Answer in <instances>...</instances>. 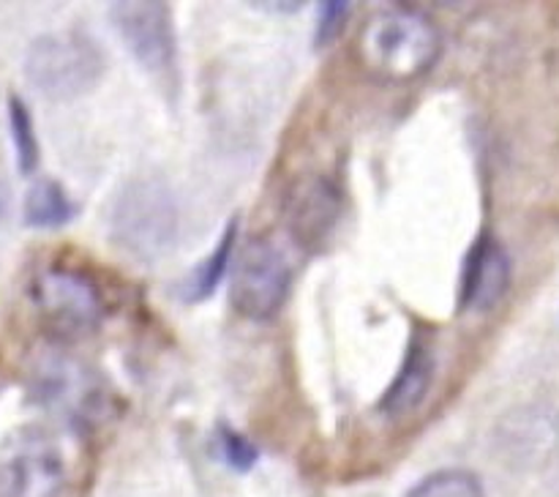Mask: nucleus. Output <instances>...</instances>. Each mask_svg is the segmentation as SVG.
Masks as SVG:
<instances>
[{"label":"nucleus","mask_w":559,"mask_h":497,"mask_svg":"<svg viewBox=\"0 0 559 497\" xmlns=\"http://www.w3.org/2000/svg\"><path fill=\"white\" fill-rule=\"evenodd\" d=\"M511 287V257L495 235L484 233L469 249L462 273V309L491 311Z\"/></svg>","instance_id":"1a4fd4ad"},{"label":"nucleus","mask_w":559,"mask_h":497,"mask_svg":"<svg viewBox=\"0 0 559 497\" xmlns=\"http://www.w3.org/2000/svg\"><path fill=\"white\" fill-rule=\"evenodd\" d=\"M9 129H11V142H14L16 153V167L22 175L36 173L38 158H41V147H38L36 129H33V118L27 104L20 96L9 98Z\"/></svg>","instance_id":"ddd939ff"},{"label":"nucleus","mask_w":559,"mask_h":497,"mask_svg":"<svg viewBox=\"0 0 559 497\" xmlns=\"http://www.w3.org/2000/svg\"><path fill=\"white\" fill-rule=\"evenodd\" d=\"M76 205L52 178H38L25 194V224L33 229H60L74 222Z\"/></svg>","instance_id":"f8f14e48"},{"label":"nucleus","mask_w":559,"mask_h":497,"mask_svg":"<svg viewBox=\"0 0 559 497\" xmlns=\"http://www.w3.org/2000/svg\"><path fill=\"white\" fill-rule=\"evenodd\" d=\"M63 486V453L44 431L22 429L0 446V497H58Z\"/></svg>","instance_id":"0eeeda50"},{"label":"nucleus","mask_w":559,"mask_h":497,"mask_svg":"<svg viewBox=\"0 0 559 497\" xmlns=\"http://www.w3.org/2000/svg\"><path fill=\"white\" fill-rule=\"evenodd\" d=\"M107 60L85 33H47L27 49L25 74L36 91L55 102L91 93L102 82Z\"/></svg>","instance_id":"7ed1b4c3"},{"label":"nucleus","mask_w":559,"mask_h":497,"mask_svg":"<svg viewBox=\"0 0 559 497\" xmlns=\"http://www.w3.org/2000/svg\"><path fill=\"white\" fill-rule=\"evenodd\" d=\"M293 289V265L273 240L257 238L246 244L235 262L233 306L251 322H265L282 311Z\"/></svg>","instance_id":"39448f33"},{"label":"nucleus","mask_w":559,"mask_h":497,"mask_svg":"<svg viewBox=\"0 0 559 497\" xmlns=\"http://www.w3.org/2000/svg\"><path fill=\"white\" fill-rule=\"evenodd\" d=\"M33 300L44 322L60 336H82L104 320L102 287L76 268L52 265L36 273Z\"/></svg>","instance_id":"423d86ee"},{"label":"nucleus","mask_w":559,"mask_h":497,"mask_svg":"<svg viewBox=\"0 0 559 497\" xmlns=\"http://www.w3.org/2000/svg\"><path fill=\"white\" fill-rule=\"evenodd\" d=\"M109 22L140 69L175 96L180 85V63L173 9L162 0H126L109 5Z\"/></svg>","instance_id":"20e7f679"},{"label":"nucleus","mask_w":559,"mask_h":497,"mask_svg":"<svg viewBox=\"0 0 559 497\" xmlns=\"http://www.w3.org/2000/svg\"><path fill=\"white\" fill-rule=\"evenodd\" d=\"M442 36L435 22L413 9H388L371 16L358 36V58L382 80L424 76L440 60Z\"/></svg>","instance_id":"f257e3e1"},{"label":"nucleus","mask_w":559,"mask_h":497,"mask_svg":"<svg viewBox=\"0 0 559 497\" xmlns=\"http://www.w3.org/2000/svg\"><path fill=\"white\" fill-rule=\"evenodd\" d=\"M235 244H238V218H233V222L224 227L222 238H218V244L213 246L211 255H207L205 260L189 273V279L180 284V298H183L186 304H200V300L211 298V295L216 293L224 273L229 271V262H233V255H235Z\"/></svg>","instance_id":"9b49d317"},{"label":"nucleus","mask_w":559,"mask_h":497,"mask_svg":"<svg viewBox=\"0 0 559 497\" xmlns=\"http://www.w3.org/2000/svg\"><path fill=\"white\" fill-rule=\"evenodd\" d=\"M437 358H435V344L429 342V336L424 333H415L407 344V355H404L402 369L396 371L393 382L388 386V391L380 399V413L382 415H396L409 413V410L418 407L420 402L429 393L431 380H435Z\"/></svg>","instance_id":"9d476101"},{"label":"nucleus","mask_w":559,"mask_h":497,"mask_svg":"<svg viewBox=\"0 0 559 497\" xmlns=\"http://www.w3.org/2000/svg\"><path fill=\"white\" fill-rule=\"evenodd\" d=\"M349 9L353 5L342 3V0H328V3H320V11H317V47H328V44L336 42L338 33L344 31L349 20Z\"/></svg>","instance_id":"dca6fc26"},{"label":"nucleus","mask_w":559,"mask_h":497,"mask_svg":"<svg viewBox=\"0 0 559 497\" xmlns=\"http://www.w3.org/2000/svg\"><path fill=\"white\" fill-rule=\"evenodd\" d=\"M407 497H486L484 484L475 473L462 468L437 470V473L420 478Z\"/></svg>","instance_id":"4468645a"},{"label":"nucleus","mask_w":559,"mask_h":497,"mask_svg":"<svg viewBox=\"0 0 559 497\" xmlns=\"http://www.w3.org/2000/svg\"><path fill=\"white\" fill-rule=\"evenodd\" d=\"M216 442H218V451H222L224 462H227L233 470H240V473H246V470L254 468L257 459H260V451H257L254 442H251L246 435H240V431L229 429L227 424H218Z\"/></svg>","instance_id":"2eb2a0df"},{"label":"nucleus","mask_w":559,"mask_h":497,"mask_svg":"<svg viewBox=\"0 0 559 497\" xmlns=\"http://www.w3.org/2000/svg\"><path fill=\"white\" fill-rule=\"evenodd\" d=\"M344 211L342 189L325 175H304L284 200V222L295 244L306 251H322L336 233Z\"/></svg>","instance_id":"6e6552de"},{"label":"nucleus","mask_w":559,"mask_h":497,"mask_svg":"<svg viewBox=\"0 0 559 497\" xmlns=\"http://www.w3.org/2000/svg\"><path fill=\"white\" fill-rule=\"evenodd\" d=\"M180 213L173 189L162 178H134L120 189L109 213V238L140 262H156L178 240Z\"/></svg>","instance_id":"f03ea898"}]
</instances>
